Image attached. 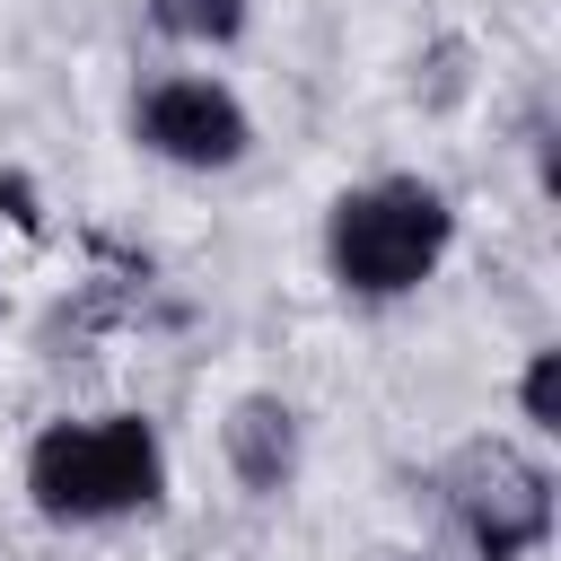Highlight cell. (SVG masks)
I'll list each match as a JSON object with an SVG mask.
<instances>
[{"instance_id": "6da1fadb", "label": "cell", "mask_w": 561, "mask_h": 561, "mask_svg": "<svg viewBox=\"0 0 561 561\" xmlns=\"http://www.w3.org/2000/svg\"><path fill=\"white\" fill-rule=\"evenodd\" d=\"M167 491V447L140 412H96V421H44L26 447V500L53 526H105L131 508H158Z\"/></svg>"}, {"instance_id": "7a4b0ae2", "label": "cell", "mask_w": 561, "mask_h": 561, "mask_svg": "<svg viewBox=\"0 0 561 561\" xmlns=\"http://www.w3.org/2000/svg\"><path fill=\"white\" fill-rule=\"evenodd\" d=\"M456 245V210L421 175H368L324 210V263L351 298H412Z\"/></svg>"}, {"instance_id": "3957f363", "label": "cell", "mask_w": 561, "mask_h": 561, "mask_svg": "<svg viewBox=\"0 0 561 561\" xmlns=\"http://www.w3.org/2000/svg\"><path fill=\"white\" fill-rule=\"evenodd\" d=\"M447 508L482 561H526L552 543V473L508 438H482L447 465Z\"/></svg>"}, {"instance_id": "277c9868", "label": "cell", "mask_w": 561, "mask_h": 561, "mask_svg": "<svg viewBox=\"0 0 561 561\" xmlns=\"http://www.w3.org/2000/svg\"><path fill=\"white\" fill-rule=\"evenodd\" d=\"M131 140H140L149 158H167V167L219 175V167H237V158L254 149V114H245L219 79L167 70V79H149V88L131 96Z\"/></svg>"}, {"instance_id": "5b68a950", "label": "cell", "mask_w": 561, "mask_h": 561, "mask_svg": "<svg viewBox=\"0 0 561 561\" xmlns=\"http://www.w3.org/2000/svg\"><path fill=\"white\" fill-rule=\"evenodd\" d=\"M219 447H228V473H237L254 500H280V491L298 482V456H307L298 403H280V394H237L228 421H219Z\"/></svg>"}, {"instance_id": "8992f818", "label": "cell", "mask_w": 561, "mask_h": 561, "mask_svg": "<svg viewBox=\"0 0 561 561\" xmlns=\"http://www.w3.org/2000/svg\"><path fill=\"white\" fill-rule=\"evenodd\" d=\"M140 9L175 44H237L245 35V0H140Z\"/></svg>"}, {"instance_id": "52a82bcc", "label": "cell", "mask_w": 561, "mask_h": 561, "mask_svg": "<svg viewBox=\"0 0 561 561\" xmlns=\"http://www.w3.org/2000/svg\"><path fill=\"white\" fill-rule=\"evenodd\" d=\"M517 412H526L535 438L561 430V351H535V359H526V377H517Z\"/></svg>"}, {"instance_id": "ba28073f", "label": "cell", "mask_w": 561, "mask_h": 561, "mask_svg": "<svg viewBox=\"0 0 561 561\" xmlns=\"http://www.w3.org/2000/svg\"><path fill=\"white\" fill-rule=\"evenodd\" d=\"M0 210H9V228H26V237H44V202H35V184H26L18 167H0Z\"/></svg>"}]
</instances>
